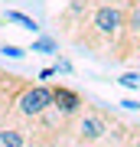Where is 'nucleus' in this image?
I'll return each mask as SVG.
<instances>
[{
  "instance_id": "7ed1b4c3",
  "label": "nucleus",
  "mask_w": 140,
  "mask_h": 147,
  "mask_svg": "<svg viewBox=\"0 0 140 147\" xmlns=\"http://www.w3.org/2000/svg\"><path fill=\"white\" fill-rule=\"evenodd\" d=\"M108 131H111L108 118L98 115V111H85V115L78 118V141H82V144H98Z\"/></svg>"
},
{
  "instance_id": "f8f14e48",
  "label": "nucleus",
  "mask_w": 140,
  "mask_h": 147,
  "mask_svg": "<svg viewBox=\"0 0 140 147\" xmlns=\"http://www.w3.org/2000/svg\"><path fill=\"white\" fill-rule=\"evenodd\" d=\"M52 75H56V65H52V69H42V72H39V79L46 82V79H52Z\"/></svg>"
},
{
  "instance_id": "20e7f679",
  "label": "nucleus",
  "mask_w": 140,
  "mask_h": 147,
  "mask_svg": "<svg viewBox=\"0 0 140 147\" xmlns=\"http://www.w3.org/2000/svg\"><path fill=\"white\" fill-rule=\"evenodd\" d=\"M52 108H56L59 115L72 118V115L82 111V95L75 88H68V85H56V88H52Z\"/></svg>"
},
{
  "instance_id": "6e6552de",
  "label": "nucleus",
  "mask_w": 140,
  "mask_h": 147,
  "mask_svg": "<svg viewBox=\"0 0 140 147\" xmlns=\"http://www.w3.org/2000/svg\"><path fill=\"white\" fill-rule=\"evenodd\" d=\"M117 82L124 85V88H140V72H124Z\"/></svg>"
},
{
  "instance_id": "9d476101",
  "label": "nucleus",
  "mask_w": 140,
  "mask_h": 147,
  "mask_svg": "<svg viewBox=\"0 0 140 147\" xmlns=\"http://www.w3.org/2000/svg\"><path fill=\"white\" fill-rule=\"evenodd\" d=\"M3 53H7V56H13V59H20L26 49H20V46H3Z\"/></svg>"
},
{
  "instance_id": "1a4fd4ad",
  "label": "nucleus",
  "mask_w": 140,
  "mask_h": 147,
  "mask_svg": "<svg viewBox=\"0 0 140 147\" xmlns=\"http://www.w3.org/2000/svg\"><path fill=\"white\" fill-rule=\"evenodd\" d=\"M49 49H56V42H52V39H39V42H33V53H49Z\"/></svg>"
},
{
  "instance_id": "f257e3e1",
  "label": "nucleus",
  "mask_w": 140,
  "mask_h": 147,
  "mask_svg": "<svg viewBox=\"0 0 140 147\" xmlns=\"http://www.w3.org/2000/svg\"><path fill=\"white\" fill-rule=\"evenodd\" d=\"M124 23H127V16L121 7H111V3H101V7H94L91 10V20H88V26L98 33L101 39H114L124 33Z\"/></svg>"
},
{
  "instance_id": "f03ea898",
  "label": "nucleus",
  "mask_w": 140,
  "mask_h": 147,
  "mask_svg": "<svg viewBox=\"0 0 140 147\" xmlns=\"http://www.w3.org/2000/svg\"><path fill=\"white\" fill-rule=\"evenodd\" d=\"M16 108H20L23 118H42L46 111H52V88H49L46 82L23 88L20 98H16Z\"/></svg>"
},
{
  "instance_id": "39448f33",
  "label": "nucleus",
  "mask_w": 140,
  "mask_h": 147,
  "mask_svg": "<svg viewBox=\"0 0 140 147\" xmlns=\"http://www.w3.org/2000/svg\"><path fill=\"white\" fill-rule=\"evenodd\" d=\"M26 137L23 131H16V127H0V147H23Z\"/></svg>"
},
{
  "instance_id": "9b49d317",
  "label": "nucleus",
  "mask_w": 140,
  "mask_h": 147,
  "mask_svg": "<svg viewBox=\"0 0 140 147\" xmlns=\"http://www.w3.org/2000/svg\"><path fill=\"white\" fill-rule=\"evenodd\" d=\"M121 105H124L127 111H137V108H140V101H134V98H124V101H121Z\"/></svg>"
},
{
  "instance_id": "0eeeda50",
  "label": "nucleus",
  "mask_w": 140,
  "mask_h": 147,
  "mask_svg": "<svg viewBox=\"0 0 140 147\" xmlns=\"http://www.w3.org/2000/svg\"><path fill=\"white\" fill-rule=\"evenodd\" d=\"M124 30L130 33V36H140V3L130 10V16H127V23H124Z\"/></svg>"
},
{
  "instance_id": "423d86ee",
  "label": "nucleus",
  "mask_w": 140,
  "mask_h": 147,
  "mask_svg": "<svg viewBox=\"0 0 140 147\" xmlns=\"http://www.w3.org/2000/svg\"><path fill=\"white\" fill-rule=\"evenodd\" d=\"M3 20H7V23H20L23 30H33V33L39 30V23L33 20V16H26V13H20V10H7V13H3Z\"/></svg>"
}]
</instances>
